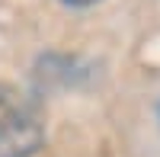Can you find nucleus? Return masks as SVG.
<instances>
[{"label":"nucleus","instance_id":"f257e3e1","mask_svg":"<svg viewBox=\"0 0 160 157\" xmlns=\"http://www.w3.org/2000/svg\"><path fill=\"white\" fill-rule=\"evenodd\" d=\"M45 141L42 119L16 87L0 84V157H35Z\"/></svg>","mask_w":160,"mask_h":157},{"label":"nucleus","instance_id":"f03ea898","mask_svg":"<svg viewBox=\"0 0 160 157\" xmlns=\"http://www.w3.org/2000/svg\"><path fill=\"white\" fill-rule=\"evenodd\" d=\"M61 3L77 7V10H87V7H96V3H102V0H61Z\"/></svg>","mask_w":160,"mask_h":157},{"label":"nucleus","instance_id":"7ed1b4c3","mask_svg":"<svg viewBox=\"0 0 160 157\" xmlns=\"http://www.w3.org/2000/svg\"><path fill=\"white\" fill-rule=\"evenodd\" d=\"M157 115H160V106H157Z\"/></svg>","mask_w":160,"mask_h":157}]
</instances>
